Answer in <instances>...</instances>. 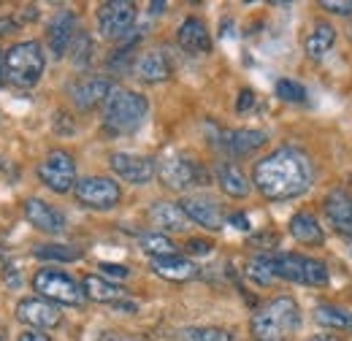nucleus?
Segmentation results:
<instances>
[{
    "instance_id": "nucleus-1",
    "label": "nucleus",
    "mask_w": 352,
    "mask_h": 341,
    "mask_svg": "<svg viewBox=\"0 0 352 341\" xmlns=\"http://www.w3.org/2000/svg\"><path fill=\"white\" fill-rule=\"evenodd\" d=\"M311 163L304 152L282 146L255 163L252 182L268 201H290L311 187Z\"/></svg>"
},
{
    "instance_id": "nucleus-2",
    "label": "nucleus",
    "mask_w": 352,
    "mask_h": 341,
    "mask_svg": "<svg viewBox=\"0 0 352 341\" xmlns=\"http://www.w3.org/2000/svg\"><path fill=\"white\" fill-rule=\"evenodd\" d=\"M298 328H301V309L287 296L271 298L250 320V331L255 341H290Z\"/></svg>"
},
{
    "instance_id": "nucleus-3",
    "label": "nucleus",
    "mask_w": 352,
    "mask_h": 341,
    "mask_svg": "<svg viewBox=\"0 0 352 341\" xmlns=\"http://www.w3.org/2000/svg\"><path fill=\"white\" fill-rule=\"evenodd\" d=\"M146 111L149 103L144 95L122 87H111L109 98L103 100V125L111 133H135L144 125Z\"/></svg>"
},
{
    "instance_id": "nucleus-4",
    "label": "nucleus",
    "mask_w": 352,
    "mask_h": 341,
    "mask_svg": "<svg viewBox=\"0 0 352 341\" xmlns=\"http://www.w3.org/2000/svg\"><path fill=\"white\" fill-rule=\"evenodd\" d=\"M44 65L46 60L38 41L16 43L3 57V74H6V79L14 87H22V89L38 85V79L44 74Z\"/></svg>"
},
{
    "instance_id": "nucleus-5",
    "label": "nucleus",
    "mask_w": 352,
    "mask_h": 341,
    "mask_svg": "<svg viewBox=\"0 0 352 341\" xmlns=\"http://www.w3.org/2000/svg\"><path fill=\"white\" fill-rule=\"evenodd\" d=\"M274 271H276V279L298 282V285H309V287L328 285V268H325V263H320V260L307 255L279 252V255H274Z\"/></svg>"
},
{
    "instance_id": "nucleus-6",
    "label": "nucleus",
    "mask_w": 352,
    "mask_h": 341,
    "mask_svg": "<svg viewBox=\"0 0 352 341\" xmlns=\"http://www.w3.org/2000/svg\"><path fill=\"white\" fill-rule=\"evenodd\" d=\"M33 287L52 303H65V306H79L85 300V290L82 285L68 276L65 271H57V268H41L36 276H33Z\"/></svg>"
},
{
    "instance_id": "nucleus-7",
    "label": "nucleus",
    "mask_w": 352,
    "mask_h": 341,
    "mask_svg": "<svg viewBox=\"0 0 352 341\" xmlns=\"http://www.w3.org/2000/svg\"><path fill=\"white\" fill-rule=\"evenodd\" d=\"M98 33L106 41H120L133 30L135 22V6L131 0H109L98 6Z\"/></svg>"
},
{
    "instance_id": "nucleus-8",
    "label": "nucleus",
    "mask_w": 352,
    "mask_h": 341,
    "mask_svg": "<svg viewBox=\"0 0 352 341\" xmlns=\"http://www.w3.org/2000/svg\"><path fill=\"white\" fill-rule=\"evenodd\" d=\"M160 182L168 187V190H176V192H184L195 184H209L206 182V170L201 168L195 160L190 157H182V155H171L160 163Z\"/></svg>"
},
{
    "instance_id": "nucleus-9",
    "label": "nucleus",
    "mask_w": 352,
    "mask_h": 341,
    "mask_svg": "<svg viewBox=\"0 0 352 341\" xmlns=\"http://www.w3.org/2000/svg\"><path fill=\"white\" fill-rule=\"evenodd\" d=\"M76 201L87 209H98V212H106V209H114L120 204V184L106 179V176H87V179H79L76 187Z\"/></svg>"
},
{
    "instance_id": "nucleus-10",
    "label": "nucleus",
    "mask_w": 352,
    "mask_h": 341,
    "mask_svg": "<svg viewBox=\"0 0 352 341\" xmlns=\"http://www.w3.org/2000/svg\"><path fill=\"white\" fill-rule=\"evenodd\" d=\"M38 179L44 182L52 192H68L76 187V163L68 152L54 149L49 152L41 166H38Z\"/></svg>"
},
{
    "instance_id": "nucleus-11",
    "label": "nucleus",
    "mask_w": 352,
    "mask_h": 341,
    "mask_svg": "<svg viewBox=\"0 0 352 341\" xmlns=\"http://www.w3.org/2000/svg\"><path fill=\"white\" fill-rule=\"evenodd\" d=\"M16 320L30 325V328H57L63 322V311L57 309V303L46 298H22L16 303Z\"/></svg>"
},
{
    "instance_id": "nucleus-12",
    "label": "nucleus",
    "mask_w": 352,
    "mask_h": 341,
    "mask_svg": "<svg viewBox=\"0 0 352 341\" xmlns=\"http://www.w3.org/2000/svg\"><path fill=\"white\" fill-rule=\"evenodd\" d=\"M109 166H111V170H114L120 179H125V182H131V184H146V182H152V176L157 173L152 157L128 155V152H114V155L109 157Z\"/></svg>"
},
{
    "instance_id": "nucleus-13",
    "label": "nucleus",
    "mask_w": 352,
    "mask_h": 341,
    "mask_svg": "<svg viewBox=\"0 0 352 341\" xmlns=\"http://www.w3.org/2000/svg\"><path fill=\"white\" fill-rule=\"evenodd\" d=\"M179 209L187 214L190 222H195V225H201L206 230H220L225 225V214H222L220 204L206 198V195H190V198H184L179 204Z\"/></svg>"
},
{
    "instance_id": "nucleus-14",
    "label": "nucleus",
    "mask_w": 352,
    "mask_h": 341,
    "mask_svg": "<svg viewBox=\"0 0 352 341\" xmlns=\"http://www.w3.org/2000/svg\"><path fill=\"white\" fill-rule=\"evenodd\" d=\"M74 38H76V16L71 11H57L49 22V30H46V43L52 49V57L54 60L65 57Z\"/></svg>"
},
{
    "instance_id": "nucleus-15",
    "label": "nucleus",
    "mask_w": 352,
    "mask_h": 341,
    "mask_svg": "<svg viewBox=\"0 0 352 341\" xmlns=\"http://www.w3.org/2000/svg\"><path fill=\"white\" fill-rule=\"evenodd\" d=\"M111 92V82L103 79V76H87V79H79L76 85L71 87V100L79 111H89L95 109L98 103H103Z\"/></svg>"
},
{
    "instance_id": "nucleus-16",
    "label": "nucleus",
    "mask_w": 352,
    "mask_h": 341,
    "mask_svg": "<svg viewBox=\"0 0 352 341\" xmlns=\"http://www.w3.org/2000/svg\"><path fill=\"white\" fill-rule=\"evenodd\" d=\"M25 217L33 228H38L41 233H49V236H57L65 230V219L57 209H52L49 204H44L41 198H28L25 201Z\"/></svg>"
},
{
    "instance_id": "nucleus-17",
    "label": "nucleus",
    "mask_w": 352,
    "mask_h": 341,
    "mask_svg": "<svg viewBox=\"0 0 352 341\" xmlns=\"http://www.w3.org/2000/svg\"><path fill=\"white\" fill-rule=\"evenodd\" d=\"M322 209H325V217L333 222V228H336L339 233L352 236V195L347 190H342V187L331 190V192L325 195Z\"/></svg>"
},
{
    "instance_id": "nucleus-18",
    "label": "nucleus",
    "mask_w": 352,
    "mask_h": 341,
    "mask_svg": "<svg viewBox=\"0 0 352 341\" xmlns=\"http://www.w3.org/2000/svg\"><path fill=\"white\" fill-rule=\"evenodd\" d=\"M176 41H179L182 49H187L190 54H206V52H212V36H209L206 25L198 16H187L179 25Z\"/></svg>"
},
{
    "instance_id": "nucleus-19",
    "label": "nucleus",
    "mask_w": 352,
    "mask_h": 341,
    "mask_svg": "<svg viewBox=\"0 0 352 341\" xmlns=\"http://www.w3.org/2000/svg\"><path fill=\"white\" fill-rule=\"evenodd\" d=\"M265 141V133L263 130H228V133H222L220 138H214V144L222 146L225 152H230V155H252L255 149H261Z\"/></svg>"
},
{
    "instance_id": "nucleus-20",
    "label": "nucleus",
    "mask_w": 352,
    "mask_h": 341,
    "mask_svg": "<svg viewBox=\"0 0 352 341\" xmlns=\"http://www.w3.org/2000/svg\"><path fill=\"white\" fill-rule=\"evenodd\" d=\"M149 268H152L157 276L168 279V282H190V279H195V276H198L195 263H192V260H187V257H182V255L152 257Z\"/></svg>"
},
{
    "instance_id": "nucleus-21",
    "label": "nucleus",
    "mask_w": 352,
    "mask_h": 341,
    "mask_svg": "<svg viewBox=\"0 0 352 341\" xmlns=\"http://www.w3.org/2000/svg\"><path fill=\"white\" fill-rule=\"evenodd\" d=\"M133 74H135L141 82H146V85H157V82L168 79L171 68H168V60H166L163 52H146V54H141V57L133 63Z\"/></svg>"
},
{
    "instance_id": "nucleus-22",
    "label": "nucleus",
    "mask_w": 352,
    "mask_h": 341,
    "mask_svg": "<svg viewBox=\"0 0 352 341\" xmlns=\"http://www.w3.org/2000/svg\"><path fill=\"white\" fill-rule=\"evenodd\" d=\"M149 219H152V225H157L160 230H168V233H182L187 228V222H190L187 214L179 209V204H168V201L152 204Z\"/></svg>"
},
{
    "instance_id": "nucleus-23",
    "label": "nucleus",
    "mask_w": 352,
    "mask_h": 341,
    "mask_svg": "<svg viewBox=\"0 0 352 341\" xmlns=\"http://www.w3.org/2000/svg\"><path fill=\"white\" fill-rule=\"evenodd\" d=\"M214 176H217V184H220V190L225 195H230V198H247L250 195V182H247V176L241 173L239 166L217 163Z\"/></svg>"
},
{
    "instance_id": "nucleus-24",
    "label": "nucleus",
    "mask_w": 352,
    "mask_h": 341,
    "mask_svg": "<svg viewBox=\"0 0 352 341\" xmlns=\"http://www.w3.org/2000/svg\"><path fill=\"white\" fill-rule=\"evenodd\" d=\"M82 290H85V298L98 300V303H117L125 298V290L120 285H114L103 276H95V274L82 279Z\"/></svg>"
},
{
    "instance_id": "nucleus-25",
    "label": "nucleus",
    "mask_w": 352,
    "mask_h": 341,
    "mask_svg": "<svg viewBox=\"0 0 352 341\" xmlns=\"http://www.w3.org/2000/svg\"><path fill=\"white\" fill-rule=\"evenodd\" d=\"M290 233H293V239H298L301 244H309V247H317V244H322V239H325L320 222L309 212H298L290 219Z\"/></svg>"
},
{
    "instance_id": "nucleus-26",
    "label": "nucleus",
    "mask_w": 352,
    "mask_h": 341,
    "mask_svg": "<svg viewBox=\"0 0 352 341\" xmlns=\"http://www.w3.org/2000/svg\"><path fill=\"white\" fill-rule=\"evenodd\" d=\"M333 41H336V30H333V25H328V22H320V25H314L311 36L307 38L309 57H311V60H322V57L331 52Z\"/></svg>"
},
{
    "instance_id": "nucleus-27",
    "label": "nucleus",
    "mask_w": 352,
    "mask_h": 341,
    "mask_svg": "<svg viewBox=\"0 0 352 341\" xmlns=\"http://www.w3.org/2000/svg\"><path fill=\"white\" fill-rule=\"evenodd\" d=\"M314 320L325 328H339V331H352V311L333 306V303H320L314 309Z\"/></svg>"
},
{
    "instance_id": "nucleus-28",
    "label": "nucleus",
    "mask_w": 352,
    "mask_h": 341,
    "mask_svg": "<svg viewBox=\"0 0 352 341\" xmlns=\"http://www.w3.org/2000/svg\"><path fill=\"white\" fill-rule=\"evenodd\" d=\"M247 276L255 285H274L276 282V271H274V255H255L252 260H247Z\"/></svg>"
},
{
    "instance_id": "nucleus-29",
    "label": "nucleus",
    "mask_w": 352,
    "mask_h": 341,
    "mask_svg": "<svg viewBox=\"0 0 352 341\" xmlns=\"http://www.w3.org/2000/svg\"><path fill=\"white\" fill-rule=\"evenodd\" d=\"M138 244H141V250H144L146 255H152V257L176 255L174 241H171L168 236H163V233H144V236L138 239Z\"/></svg>"
},
{
    "instance_id": "nucleus-30",
    "label": "nucleus",
    "mask_w": 352,
    "mask_h": 341,
    "mask_svg": "<svg viewBox=\"0 0 352 341\" xmlns=\"http://www.w3.org/2000/svg\"><path fill=\"white\" fill-rule=\"evenodd\" d=\"M33 255L38 257V260H60V263L82 260V252L76 247H68V244H38L33 250Z\"/></svg>"
},
{
    "instance_id": "nucleus-31",
    "label": "nucleus",
    "mask_w": 352,
    "mask_h": 341,
    "mask_svg": "<svg viewBox=\"0 0 352 341\" xmlns=\"http://www.w3.org/2000/svg\"><path fill=\"white\" fill-rule=\"evenodd\" d=\"M71 60H74V65H76V68H87L89 60H92V38H89L85 30H82V33H76V38H74V46H71Z\"/></svg>"
},
{
    "instance_id": "nucleus-32",
    "label": "nucleus",
    "mask_w": 352,
    "mask_h": 341,
    "mask_svg": "<svg viewBox=\"0 0 352 341\" xmlns=\"http://www.w3.org/2000/svg\"><path fill=\"white\" fill-rule=\"evenodd\" d=\"M276 95L282 100H287V103H304L307 100V89L298 82H293V79H279L276 82Z\"/></svg>"
},
{
    "instance_id": "nucleus-33",
    "label": "nucleus",
    "mask_w": 352,
    "mask_h": 341,
    "mask_svg": "<svg viewBox=\"0 0 352 341\" xmlns=\"http://www.w3.org/2000/svg\"><path fill=\"white\" fill-rule=\"evenodd\" d=\"M187 339L190 341H236L233 333L222 331V328H195V331H187Z\"/></svg>"
},
{
    "instance_id": "nucleus-34",
    "label": "nucleus",
    "mask_w": 352,
    "mask_h": 341,
    "mask_svg": "<svg viewBox=\"0 0 352 341\" xmlns=\"http://www.w3.org/2000/svg\"><path fill=\"white\" fill-rule=\"evenodd\" d=\"M320 8H325V11H331V14H339V16H350L352 0H322Z\"/></svg>"
},
{
    "instance_id": "nucleus-35",
    "label": "nucleus",
    "mask_w": 352,
    "mask_h": 341,
    "mask_svg": "<svg viewBox=\"0 0 352 341\" xmlns=\"http://www.w3.org/2000/svg\"><path fill=\"white\" fill-rule=\"evenodd\" d=\"M187 255H209L212 252V241H204V239H190L184 244Z\"/></svg>"
},
{
    "instance_id": "nucleus-36",
    "label": "nucleus",
    "mask_w": 352,
    "mask_h": 341,
    "mask_svg": "<svg viewBox=\"0 0 352 341\" xmlns=\"http://www.w3.org/2000/svg\"><path fill=\"white\" fill-rule=\"evenodd\" d=\"M100 268V274H109V276H117V279H125L131 271L125 268V265H120V263H100L98 265Z\"/></svg>"
},
{
    "instance_id": "nucleus-37",
    "label": "nucleus",
    "mask_w": 352,
    "mask_h": 341,
    "mask_svg": "<svg viewBox=\"0 0 352 341\" xmlns=\"http://www.w3.org/2000/svg\"><path fill=\"white\" fill-rule=\"evenodd\" d=\"M252 103H255V95H252L250 89H241V92H239V103H236V111H247Z\"/></svg>"
},
{
    "instance_id": "nucleus-38",
    "label": "nucleus",
    "mask_w": 352,
    "mask_h": 341,
    "mask_svg": "<svg viewBox=\"0 0 352 341\" xmlns=\"http://www.w3.org/2000/svg\"><path fill=\"white\" fill-rule=\"evenodd\" d=\"M228 222H230L236 230H250V219H247V214H241V212L230 214V217H228Z\"/></svg>"
},
{
    "instance_id": "nucleus-39",
    "label": "nucleus",
    "mask_w": 352,
    "mask_h": 341,
    "mask_svg": "<svg viewBox=\"0 0 352 341\" xmlns=\"http://www.w3.org/2000/svg\"><path fill=\"white\" fill-rule=\"evenodd\" d=\"M19 341H52L46 333H38V331H25L22 336H19Z\"/></svg>"
},
{
    "instance_id": "nucleus-40",
    "label": "nucleus",
    "mask_w": 352,
    "mask_h": 341,
    "mask_svg": "<svg viewBox=\"0 0 352 341\" xmlns=\"http://www.w3.org/2000/svg\"><path fill=\"white\" fill-rule=\"evenodd\" d=\"M117 311H128V314H133V311H138V306L133 303V300H117V303H111Z\"/></svg>"
},
{
    "instance_id": "nucleus-41",
    "label": "nucleus",
    "mask_w": 352,
    "mask_h": 341,
    "mask_svg": "<svg viewBox=\"0 0 352 341\" xmlns=\"http://www.w3.org/2000/svg\"><path fill=\"white\" fill-rule=\"evenodd\" d=\"M14 28H16V22H14V19H8V16H3V19H0V36L14 33Z\"/></svg>"
},
{
    "instance_id": "nucleus-42",
    "label": "nucleus",
    "mask_w": 352,
    "mask_h": 341,
    "mask_svg": "<svg viewBox=\"0 0 352 341\" xmlns=\"http://www.w3.org/2000/svg\"><path fill=\"white\" fill-rule=\"evenodd\" d=\"M38 16V11H36V6H25V11H22V22H33Z\"/></svg>"
},
{
    "instance_id": "nucleus-43",
    "label": "nucleus",
    "mask_w": 352,
    "mask_h": 341,
    "mask_svg": "<svg viewBox=\"0 0 352 341\" xmlns=\"http://www.w3.org/2000/svg\"><path fill=\"white\" fill-rule=\"evenodd\" d=\"M3 57H6V54H3V52H0V85H3V82H6V74H3Z\"/></svg>"
},
{
    "instance_id": "nucleus-44",
    "label": "nucleus",
    "mask_w": 352,
    "mask_h": 341,
    "mask_svg": "<svg viewBox=\"0 0 352 341\" xmlns=\"http://www.w3.org/2000/svg\"><path fill=\"white\" fill-rule=\"evenodd\" d=\"M309 341H339V339H333V336H314V339Z\"/></svg>"
},
{
    "instance_id": "nucleus-45",
    "label": "nucleus",
    "mask_w": 352,
    "mask_h": 341,
    "mask_svg": "<svg viewBox=\"0 0 352 341\" xmlns=\"http://www.w3.org/2000/svg\"><path fill=\"white\" fill-rule=\"evenodd\" d=\"M3 263H6V255H3V252H0V265H3Z\"/></svg>"
},
{
    "instance_id": "nucleus-46",
    "label": "nucleus",
    "mask_w": 352,
    "mask_h": 341,
    "mask_svg": "<svg viewBox=\"0 0 352 341\" xmlns=\"http://www.w3.org/2000/svg\"><path fill=\"white\" fill-rule=\"evenodd\" d=\"M0 168H3V160H0Z\"/></svg>"
},
{
    "instance_id": "nucleus-47",
    "label": "nucleus",
    "mask_w": 352,
    "mask_h": 341,
    "mask_svg": "<svg viewBox=\"0 0 352 341\" xmlns=\"http://www.w3.org/2000/svg\"><path fill=\"white\" fill-rule=\"evenodd\" d=\"M350 250H352V244H350Z\"/></svg>"
}]
</instances>
